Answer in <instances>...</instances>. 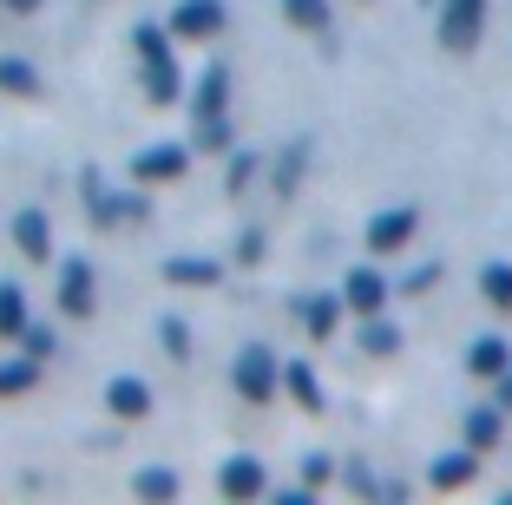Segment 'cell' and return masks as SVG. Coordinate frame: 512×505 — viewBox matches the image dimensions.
Masks as SVG:
<instances>
[{"label":"cell","mask_w":512,"mask_h":505,"mask_svg":"<svg viewBox=\"0 0 512 505\" xmlns=\"http://www.w3.org/2000/svg\"><path fill=\"white\" fill-rule=\"evenodd\" d=\"M329 479H335V460H329V453H309V460H302V486H329Z\"/></svg>","instance_id":"cell-29"},{"label":"cell","mask_w":512,"mask_h":505,"mask_svg":"<svg viewBox=\"0 0 512 505\" xmlns=\"http://www.w3.org/2000/svg\"><path fill=\"white\" fill-rule=\"evenodd\" d=\"M158 342H165L171 361H191V328H184V315H165V322H158Z\"/></svg>","instance_id":"cell-27"},{"label":"cell","mask_w":512,"mask_h":505,"mask_svg":"<svg viewBox=\"0 0 512 505\" xmlns=\"http://www.w3.org/2000/svg\"><path fill=\"white\" fill-rule=\"evenodd\" d=\"M27 289L20 283H0V335H7V342H20V335H27Z\"/></svg>","instance_id":"cell-22"},{"label":"cell","mask_w":512,"mask_h":505,"mask_svg":"<svg viewBox=\"0 0 512 505\" xmlns=\"http://www.w3.org/2000/svg\"><path fill=\"white\" fill-rule=\"evenodd\" d=\"M309 499H316V486H283L276 492V505H309Z\"/></svg>","instance_id":"cell-35"},{"label":"cell","mask_w":512,"mask_h":505,"mask_svg":"<svg viewBox=\"0 0 512 505\" xmlns=\"http://www.w3.org/2000/svg\"><path fill=\"white\" fill-rule=\"evenodd\" d=\"M342 296H348V315H388V296H394V283L381 276L375 263H362V269H348Z\"/></svg>","instance_id":"cell-10"},{"label":"cell","mask_w":512,"mask_h":505,"mask_svg":"<svg viewBox=\"0 0 512 505\" xmlns=\"http://www.w3.org/2000/svg\"><path fill=\"white\" fill-rule=\"evenodd\" d=\"M506 420H512V414H506L499 401H493V407H467V420H460V440L480 446V453H493V446L506 440Z\"/></svg>","instance_id":"cell-14"},{"label":"cell","mask_w":512,"mask_h":505,"mask_svg":"<svg viewBox=\"0 0 512 505\" xmlns=\"http://www.w3.org/2000/svg\"><path fill=\"white\" fill-rule=\"evenodd\" d=\"M197 145H178V138H158V145H145L132 158V184H178L184 171H191Z\"/></svg>","instance_id":"cell-4"},{"label":"cell","mask_w":512,"mask_h":505,"mask_svg":"<svg viewBox=\"0 0 512 505\" xmlns=\"http://www.w3.org/2000/svg\"><path fill=\"white\" fill-rule=\"evenodd\" d=\"M20 348H27V355H33V361H53V348H60V342H53V328H40V322H27V335H20Z\"/></svg>","instance_id":"cell-28"},{"label":"cell","mask_w":512,"mask_h":505,"mask_svg":"<svg viewBox=\"0 0 512 505\" xmlns=\"http://www.w3.org/2000/svg\"><path fill=\"white\" fill-rule=\"evenodd\" d=\"M414 230H421V210H414V204H388V210H375V217H368V250H375V256H394V250H407V243H414Z\"/></svg>","instance_id":"cell-8"},{"label":"cell","mask_w":512,"mask_h":505,"mask_svg":"<svg viewBox=\"0 0 512 505\" xmlns=\"http://www.w3.org/2000/svg\"><path fill=\"white\" fill-rule=\"evenodd\" d=\"M348 486H355V492H368V499H375V492H388L375 473H368V466H348Z\"/></svg>","instance_id":"cell-34"},{"label":"cell","mask_w":512,"mask_h":505,"mask_svg":"<svg viewBox=\"0 0 512 505\" xmlns=\"http://www.w3.org/2000/svg\"><path fill=\"white\" fill-rule=\"evenodd\" d=\"M0 7H14V14H40L46 0H0Z\"/></svg>","instance_id":"cell-37"},{"label":"cell","mask_w":512,"mask_h":505,"mask_svg":"<svg viewBox=\"0 0 512 505\" xmlns=\"http://www.w3.org/2000/svg\"><path fill=\"white\" fill-rule=\"evenodd\" d=\"M230 387H237L250 407H270L276 387H283V361H276V348H263V342L237 348V361H230Z\"/></svg>","instance_id":"cell-2"},{"label":"cell","mask_w":512,"mask_h":505,"mask_svg":"<svg viewBox=\"0 0 512 505\" xmlns=\"http://www.w3.org/2000/svg\"><path fill=\"white\" fill-rule=\"evenodd\" d=\"M499 407H506V414H512V368L499 374Z\"/></svg>","instance_id":"cell-36"},{"label":"cell","mask_w":512,"mask_h":505,"mask_svg":"<svg viewBox=\"0 0 512 505\" xmlns=\"http://www.w3.org/2000/svg\"><path fill=\"white\" fill-rule=\"evenodd\" d=\"M250 178H256V158L250 151H230V191H243Z\"/></svg>","instance_id":"cell-31"},{"label":"cell","mask_w":512,"mask_h":505,"mask_svg":"<svg viewBox=\"0 0 512 505\" xmlns=\"http://www.w3.org/2000/svg\"><path fill=\"white\" fill-rule=\"evenodd\" d=\"M237 263H263V230H243L237 237Z\"/></svg>","instance_id":"cell-33"},{"label":"cell","mask_w":512,"mask_h":505,"mask_svg":"<svg viewBox=\"0 0 512 505\" xmlns=\"http://www.w3.org/2000/svg\"><path fill=\"white\" fill-rule=\"evenodd\" d=\"M362 355H368V361L401 355V328H394L388 315H362Z\"/></svg>","instance_id":"cell-20"},{"label":"cell","mask_w":512,"mask_h":505,"mask_svg":"<svg viewBox=\"0 0 512 505\" xmlns=\"http://www.w3.org/2000/svg\"><path fill=\"white\" fill-rule=\"evenodd\" d=\"M211 112H230V73H224V60H211L204 73H197V86H191V119H211Z\"/></svg>","instance_id":"cell-12"},{"label":"cell","mask_w":512,"mask_h":505,"mask_svg":"<svg viewBox=\"0 0 512 505\" xmlns=\"http://www.w3.org/2000/svg\"><path fill=\"white\" fill-rule=\"evenodd\" d=\"M506 368H512V342L506 335H480V342L467 348V374H480V381H499Z\"/></svg>","instance_id":"cell-17"},{"label":"cell","mask_w":512,"mask_h":505,"mask_svg":"<svg viewBox=\"0 0 512 505\" xmlns=\"http://www.w3.org/2000/svg\"><path fill=\"white\" fill-rule=\"evenodd\" d=\"M342 315H348L342 289H335V296H309V302H302V328H309V342H329L335 328H342Z\"/></svg>","instance_id":"cell-16"},{"label":"cell","mask_w":512,"mask_h":505,"mask_svg":"<svg viewBox=\"0 0 512 505\" xmlns=\"http://www.w3.org/2000/svg\"><path fill=\"white\" fill-rule=\"evenodd\" d=\"M191 145H197V151H217V158H230V151H237V132H230V112H211V119H191Z\"/></svg>","instance_id":"cell-19"},{"label":"cell","mask_w":512,"mask_h":505,"mask_svg":"<svg viewBox=\"0 0 512 505\" xmlns=\"http://www.w3.org/2000/svg\"><path fill=\"white\" fill-rule=\"evenodd\" d=\"M302 158H309V151L302 145H289V158H283V171H276V191H289V184L302 178Z\"/></svg>","instance_id":"cell-32"},{"label":"cell","mask_w":512,"mask_h":505,"mask_svg":"<svg viewBox=\"0 0 512 505\" xmlns=\"http://www.w3.org/2000/svg\"><path fill=\"white\" fill-rule=\"evenodd\" d=\"M165 27H171V40H184V46H211V40H224L230 7L224 0H178Z\"/></svg>","instance_id":"cell-3"},{"label":"cell","mask_w":512,"mask_h":505,"mask_svg":"<svg viewBox=\"0 0 512 505\" xmlns=\"http://www.w3.org/2000/svg\"><path fill=\"white\" fill-rule=\"evenodd\" d=\"M60 315H73V322H86V315H99V276H92L86 256H66L60 263Z\"/></svg>","instance_id":"cell-6"},{"label":"cell","mask_w":512,"mask_h":505,"mask_svg":"<svg viewBox=\"0 0 512 505\" xmlns=\"http://www.w3.org/2000/svg\"><path fill=\"white\" fill-rule=\"evenodd\" d=\"M132 46H138V79H145V105L171 112V105L191 99V86H184V66H178V53H171V27L145 20V27H132Z\"/></svg>","instance_id":"cell-1"},{"label":"cell","mask_w":512,"mask_h":505,"mask_svg":"<svg viewBox=\"0 0 512 505\" xmlns=\"http://www.w3.org/2000/svg\"><path fill=\"white\" fill-rule=\"evenodd\" d=\"M171 289H217L224 283V256H165V269H158Z\"/></svg>","instance_id":"cell-11"},{"label":"cell","mask_w":512,"mask_h":505,"mask_svg":"<svg viewBox=\"0 0 512 505\" xmlns=\"http://www.w3.org/2000/svg\"><path fill=\"white\" fill-rule=\"evenodd\" d=\"M434 283H440V263H421V269H407L401 289H407V296H421V289H434Z\"/></svg>","instance_id":"cell-30"},{"label":"cell","mask_w":512,"mask_h":505,"mask_svg":"<svg viewBox=\"0 0 512 505\" xmlns=\"http://www.w3.org/2000/svg\"><path fill=\"white\" fill-rule=\"evenodd\" d=\"M480 296H486V309L512 315V263H486L480 269Z\"/></svg>","instance_id":"cell-26"},{"label":"cell","mask_w":512,"mask_h":505,"mask_svg":"<svg viewBox=\"0 0 512 505\" xmlns=\"http://www.w3.org/2000/svg\"><path fill=\"white\" fill-rule=\"evenodd\" d=\"M486 33V0H440V46L447 53H473Z\"/></svg>","instance_id":"cell-5"},{"label":"cell","mask_w":512,"mask_h":505,"mask_svg":"<svg viewBox=\"0 0 512 505\" xmlns=\"http://www.w3.org/2000/svg\"><path fill=\"white\" fill-rule=\"evenodd\" d=\"M132 492H138V499H178L184 479L171 473V466H138V473H132Z\"/></svg>","instance_id":"cell-23"},{"label":"cell","mask_w":512,"mask_h":505,"mask_svg":"<svg viewBox=\"0 0 512 505\" xmlns=\"http://www.w3.org/2000/svg\"><path fill=\"white\" fill-rule=\"evenodd\" d=\"M0 92H7V99H40V73H33V60L7 53V60H0Z\"/></svg>","instance_id":"cell-21"},{"label":"cell","mask_w":512,"mask_h":505,"mask_svg":"<svg viewBox=\"0 0 512 505\" xmlns=\"http://www.w3.org/2000/svg\"><path fill=\"white\" fill-rule=\"evenodd\" d=\"M7 243H14V256H27V263H53V217H46L40 204L14 210V217H7Z\"/></svg>","instance_id":"cell-7"},{"label":"cell","mask_w":512,"mask_h":505,"mask_svg":"<svg viewBox=\"0 0 512 505\" xmlns=\"http://www.w3.org/2000/svg\"><path fill=\"white\" fill-rule=\"evenodd\" d=\"M283 387H289V401L302 407V414H322V381H316V368H309V361H283Z\"/></svg>","instance_id":"cell-18"},{"label":"cell","mask_w":512,"mask_h":505,"mask_svg":"<svg viewBox=\"0 0 512 505\" xmlns=\"http://www.w3.org/2000/svg\"><path fill=\"white\" fill-rule=\"evenodd\" d=\"M473 473H480V446H453V453H440V460L427 466V486L453 492V486H467Z\"/></svg>","instance_id":"cell-13"},{"label":"cell","mask_w":512,"mask_h":505,"mask_svg":"<svg viewBox=\"0 0 512 505\" xmlns=\"http://www.w3.org/2000/svg\"><path fill=\"white\" fill-rule=\"evenodd\" d=\"M33 381H40V361H33L27 348H20L14 361H0V401H14V394H27Z\"/></svg>","instance_id":"cell-24"},{"label":"cell","mask_w":512,"mask_h":505,"mask_svg":"<svg viewBox=\"0 0 512 505\" xmlns=\"http://www.w3.org/2000/svg\"><path fill=\"white\" fill-rule=\"evenodd\" d=\"M106 407L119 420H145L151 414V387L138 381V374H112V381H106Z\"/></svg>","instance_id":"cell-15"},{"label":"cell","mask_w":512,"mask_h":505,"mask_svg":"<svg viewBox=\"0 0 512 505\" xmlns=\"http://www.w3.org/2000/svg\"><path fill=\"white\" fill-rule=\"evenodd\" d=\"M283 20H289V27H302V33H329L335 27L329 0H283Z\"/></svg>","instance_id":"cell-25"},{"label":"cell","mask_w":512,"mask_h":505,"mask_svg":"<svg viewBox=\"0 0 512 505\" xmlns=\"http://www.w3.org/2000/svg\"><path fill=\"white\" fill-rule=\"evenodd\" d=\"M217 492L224 499H263L270 492V466L256 460V453H224L217 460Z\"/></svg>","instance_id":"cell-9"}]
</instances>
